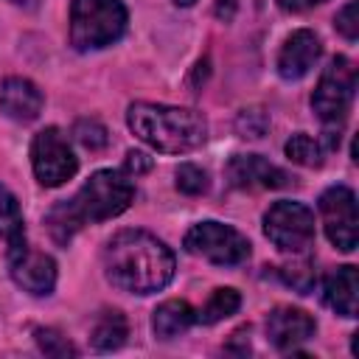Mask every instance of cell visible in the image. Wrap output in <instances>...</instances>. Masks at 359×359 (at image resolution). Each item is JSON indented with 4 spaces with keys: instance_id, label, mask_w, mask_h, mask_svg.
Masks as SVG:
<instances>
[{
    "instance_id": "cell-1",
    "label": "cell",
    "mask_w": 359,
    "mask_h": 359,
    "mask_svg": "<svg viewBox=\"0 0 359 359\" xmlns=\"http://www.w3.org/2000/svg\"><path fill=\"white\" fill-rule=\"evenodd\" d=\"M107 280L129 294H154L174 278V252L146 230L115 233L101 252Z\"/></svg>"
},
{
    "instance_id": "cell-2",
    "label": "cell",
    "mask_w": 359,
    "mask_h": 359,
    "mask_svg": "<svg viewBox=\"0 0 359 359\" xmlns=\"http://www.w3.org/2000/svg\"><path fill=\"white\" fill-rule=\"evenodd\" d=\"M132 199H135V185L129 182V177L123 171L101 168L90 174V180L70 199H62L48 210L45 216L48 233L56 244L65 247L84 224L121 216L132 205Z\"/></svg>"
},
{
    "instance_id": "cell-3",
    "label": "cell",
    "mask_w": 359,
    "mask_h": 359,
    "mask_svg": "<svg viewBox=\"0 0 359 359\" xmlns=\"http://www.w3.org/2000/svg\"><path fill=\"white\" fill-rule=\"evenodd\" d=\"M126 123L135 137L163 154H185L208 140V121L188 107L135 101L126 109Z\"/></svg>"
},
{
    "instance_id": "cell-4",
    "label": "cell",
    "mask_w": 359,
    "mask_h": 359,
    "mask_svg": "<svg viewBox=\"0 0 359 359\" xmlns=\"http://www.w3.org/2000/svg\"><path fill=\"white\" fill-rule=\"evenodd\" d=\"M126 31V6L121 0H70V45L76 50H101Z\"/></svg>"
},
{
    "instance_id": "cell-5",
    "label": "cell",
    "mask_w": 359,
    "mask_h": 359,
    "mask_svg": "<svg viewBox=\"0 0 359 359\" xmlns=\"http://www.w3.org/2000/svg\"><path fill=\"white\" fill-rule=\"evenodd\" d=\"M356 93V67L348 56H334L328 67L323 70L314 93H311V109L323 121L325 132H339L348 109L353 104Z\"/></svg>"
},
{
    "instance_id": "cell-6",
    "label": "cell",
    "mask_w": 359,
    "mask_h": 359,
    "mask_svg": "<svg viewBox=\"0 0 359 359\" xmlns=\"http://www.w3.org/2000/svg\"><path fill=\"white\" fill-rule=\"evenodd\" d=\"M185 252L205 258L216 266H238L250 258V241L247 236H241L236 227L224 224V222H196L185 238H182Z\"/></svg>"
},
{
    "instance_id": "cell-7",
    "label": "cell",
    "mask_w": 359,
    "mask_h": 359,
    "mask_svg": "<svg viewBox=\"0 0 359 359\" xmlns=\"http://www.w3.org/2000/svg\"><path fill=\"white\" fill-rule=\"evenodd\" d=\"M264 236L280 252L300 255L314 244V213L303 202L278 199L264 213Z\"/></svg>"
},
{
    "instance_id": "cell-8",
    "label": "cell",
    "mask_w": 359,
    "mask_h": 359,
    "mask_svg": "<svg viewBox=\"0 0 359 359\" xmlns=\"http://www.w3.org/2000/svg\"><path fill=\"white\" fill-rule=\"evenodd\" d=\"M31 165H34V177L39 185L45 188H56L65 185L67 180L76 177L79 171V160L67 143V137L62 135L59 126H45L34 135L31 140Z\"/></svg>"
},
{
    "instance_id": "cell-9",
    "label": "cell",
    "mask_w": 359,
    "mask_h": 359,
    "mask_svg": "<svg viewBox=\"0 0 359 359\" xmlns=\"http://www.w3.org/2000/svg\"><path fill=\"white\" fill-rule=\"evenodd\" d=\"M317 208H320V219H323L328 241L342 252H353L356 238H359L356 194L348 185H331L320 194Z\"/></svg>"
},
{
    "instance_id": "cell-10",
    "label": "cell",
    "mask_w": 359,
    "mask_h": 359,
    "mask_svg": "<svg viewBox=\"0 0 359 359\" xmlns=\"http://www.w3.org/2000/svg\"><path fill=\"white\" fill-rule=\"evenodd\" d=\"M8 261V275L11 280L36 297H48L56 286V261L45 252H36L31 247H22L20 252L6 255Z\"/></svg>"
},
{
    "instance_id": "cell-11",
    "label": "cell",
    "mask_w": 359,
    "mask_h": 359,
    "mask_svg": "<svg viewBox=\"0 0 359 359\" xmlns=\"http://www.w3.org/2000/svg\"><path fill=\"white\" fill-rule=\"evenodd\" d=\"M314 331H317L314 317L294 306H278L266 317V339L280 353H297V345L311 339Z\"/></svg>"
},
{
    "instance_id": "cell-12",
    "label": "cell",
    "mask_w": 359,
    "mask_h": 359,
    "mask_svg": "<svg viewBox=\"0 0 359 359\" xmlns=\"http://www.w3.org/2000/svg\"><path fill=\"white\" fill-rule=\"evenodd\" d=\"M224 180L233 188L252 191V188H283L289 185V174L272 165L261 154H233L224 165Z\"/></svg>"
},
{
    "instance_id": "cell-13",
    "label": "cell",
    "mask_w": 359,
    "mask_h": 359,
    "mask_svg": "<svg viewBox=\"0 0 359 359\" xmlns=\"http://www.w3.org/2000/svg\"><path fill=\"white\" fill-rule=\"evenodd\" d=\"M323 56V42L314 31L297 28L286 36L278 53V76L283 81H300Z\"/></svg>"
},
{
    "instance_id": "cell-14",
    "label": "cell",
    "mask_w": 359,
    "mask_h": 359,
    "mask_svg": "<svg viewBox=\"0 0 359 359\" xmlns=\"http://www.w3.org/2000/svg\"><path fill=\"white\" fill-rule=\"evenodd\" d=\"M42 90L22 76H8L0 84V112L17 123H31L42 112Z\"/></svg>"
},
{
    "instance_id": "cell-15",
    "label": "cell",
    "mask_w": 359,
    "mask_h": 359,
    "mask_svg": "<svg viewBox=\"0 0 359 359\" xmlns=\"http://www.w3.org/2000/svg\"><path fill=\"white\" fill-rule=\"evenodd\" d=\"M323 300L337 314L353 320L356 311H359V278H356V266L345 264V266H337L334 272H328L325 280H323Z\"/></svg>"
},
{
    "instance_id": "cell-16",
    "label": "cell",
    "mask_w": 359,
    "mask_h": 359,
    "mask_svg": "<svg viewBox=\"0 0 359 359\" xmlns=\"http://www.w3.org/2000/svg\"><path fill=\"white\" fill-rule=\"evenodd\" d=\"M194 323H196V311L185 300H165L151 314V331L157 339L182 337Z\"/></svg>"
},
{
    "instance_id": "cell-17",
    "label": "cell",
    "mask_w": 359,
    "mask_h": 359,
    "mask_svg": "<svg viewBox=\"0 0 359 359\" xmlns=\"http://www.w3.org/2000/svg\"><path fill=\"white\" fill-rule=\"evenodd\" d=\"M0 238L6 241V255L20 252L22 247H28L20 202L6 185H0Z\"/></svg>"
},
{
    "instance_id": "cell-18",
    "label": "cell",
    "mask_w": 359,
    "mask_h": 359,
    "mask_svg": "<svg viewBox=\"0 0 359 359\" xmlns=\"http://www.w3.org/2000/svg\"><path fill=\"white\" fill-rule=\"evenodd\" d=\"M126 337H129V325L118 309L101 311L90 328V345L95 351H118L126 342Z\"/></svg>"
},
{
    "instance_id": "cell-19",
    "label": "cell",
    "mask_w": 359,
    "mask_h": 359,
    "mask_svg": "<svg viewBox=\"0 0 359 359\" xmlns=\"http://www.w3.org/2000/svg\"><path fill=\"white\" fill-rule=\"evenodd\" d=\"M241 306V294L233 289V286H222V289H213L208 303L196 311V323H205V325H213L230 314H236Z\"/></svg>"
},
{
    "instance_id": "cell-20",
    "label": "cell",
    "mask_w": 359,
    "mask_h": 359,
    "mask_svg": "<svg viewBox=\"0 0 359 359\" xmlns=\"http://www.w3.org/2000/svg\"><path fill=\"white\" fill-rule=\"evenodd\" d=\"M283 151H286V157H289L292 163L306 165V168H317V165H323V154H325L323 143L314 140V137L306 135V132H294V135L286 140Z\"/></svg>"
},
{
    "instance_id": "cell-21",
    "label": "cell",
    "mask_w": 359,
    "mask_h": 359,
    "mask_svg": "<svg viewBox=\"0 0 359 359\" xmlns=\"http://www.w3.org/2000/svg\"><path fill=\"white\" fill-rule=\"evenodd\" d=\"M278 275L286 286H292L297 294H309L317 283V275H314V266L311 261H297V264H283L278 266Z\"/></svg>"
},
{
    "instance_id": "cell-22",
    "label": "cell",
    "mask_w": 359,
    "mask_h": 359,
    "mask_svg": "<svg viewBox=\"0 0 359 359\" xmlns=\"http://www.w3.org/2000/svg\"><path fill=\"white\" fill-rule=\"evenodd\" d=\"M73 137H76L84 149H90V151H98V149H104V146L109 143L107 126H104L101 121H95V118H81V121H76Z\"/></svg>"
},
{
    "instance_id": "cell-23",
    "label": "cell",
    "mask_w": 359,
    "mask_h": 359,
    "mask_svg": "<svg viewBox=\"0 0 359 359\" xmlns=\"http://www.w3.org/2000/svg\"><path fill=\"white\" fill-rule=\"evenodd\" d=\"M174 185L180 194H188V196H199L208 191V174L205 168L194 165V163H182L177 171H174Z\"/></svg>"
},
{
    "instance_id": "cell-24",
    "label": "cell",
    "mask_w": 359,
    "mask_h": 359,
    "mask_svg": "<svg viewBox=\"0 0 359 359\" xmlns=\"http://www.w3.org/2000/svg\"><path fill=\"white\" fill-rule=\"evenodd\" d=\"M36 337V345L45 356H53V359H65V356H76V348L67 337H62L56 328H36L34 331Z\"/></svg>"
},
{
    "instance_id": "cell-25",
    "label": "cell",
    "mask_w": 359,
    "mask_h": 359,
    "mask_svg": "<svg viewBox=\"0 0 359 359\" xmlns=\"http://www.w3.org/2000/svg\"><path fill=\"white\" fill-rule=\"evenodd\" d=\"M269 126V118L261 109H244L236 121V129L241 132V137H261Z\"/></svg>"
},
{
    "instance_id": "cell-26",
    "label": "cell",
    "mask_w": 359,
    "mask_h": 359,
    "mask_svg": "<svg viewBox=\"0 0 359 359\" xmlns=\"http://www.w3.org/2000/svg\"><path fill=\"white\" fill-rule=\"evenodd\" d=\"M334 25H337V31H339L345 39H351V42L356 39V34H359V22H356V0L345 3V6L337 11Z\"/></svg>"
},
{
    "instance_id": "cell-27",
    "label": "cell",
    "mask_w": 359,
    "mask_h": 359,
    "mask_svg": "<svg viewBox=\"0 0 359 359\" xmlns=\"http://www.w3.org/2000/svg\"><path fill=\"white\" fill-rule=\"evenodd\" d=\"M149 168H151V157H149V154L135 151V149L126 151V160H123V171H126V174H135V177H137V174H146Z\"/></svg>"
},
{
    "instance_id": "cell-28",
    "label": "cell",
    "mask_w": 359,
    "mask_h": 359,
    "mask_svg": "<svg viewBox=\"0 0 359 359\" xmlns=\"http://www.w3.org/2000/svg\"><path fill=\"white\" fill-rule=\"evenodd\" d=\"M320 3H325V0H278V6L283 11H306V8H314Z\"/></svg>"
},
{
    "instance_id": "cell-29",
    "label": "cell",
    "mask_w": 359,
    "mask_h": 359,
    "mask_svg": "<svg viewBox=\"0 0 359 359\" xmlns=\"http://www.w3.org/2000/svg\"><path fill=\"white\" fill-rule=\"evenodd\" d=\"M233 11H236L233 0H219V3H216V14H219V17H227V20H230Z\"/></svg>"
},
{
    "instance_id": "cell-30",
    "label": "cell",
    "mask_w": 359,
    "mask_h": 359,
    "mask_svg": "<svg viewBox=\"0 0 359 359\" xmlns=\"http://www.w3.org/2000/svg\"><path fill=\"white\" fill-rule=\"evenodd\" d=\"M8 3H17V6H25V8H34L36 0H8Z\"/></svg>"
},
{
    "instance_id": "cell-31",
    "label": "cell",
    "mask_w": 359,
    "mask_h": 359,
    "mask_svg": "<svg viewBox=\"0 0 359 359\" xmlns=\"http://www.w3.org/2000/svg\"><path fill=\"white\" fill-rule=\"evenodd\" d=\"M174 3H177V6H194L196 0H174Z\"/></svg>"
}]
</instances>
